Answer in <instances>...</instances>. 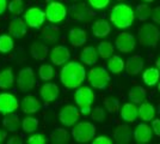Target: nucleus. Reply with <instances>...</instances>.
Instances as JSON below:
<instances>
[{
    "label": "nucleus",
    "mask_w": 160,
    "mask_h": 144,
    "mask_svg": "<svg viewBox=\"0 0 160 144\" xmlns=\"http://www.w3.org/2000/svg\"><path fill=\"white\" fill-rule=\"evenodd\" d=\"M40 108L41 104L38 102V100L31 95L25 96L20 102V109L23 110L24 113H27V114H33V113L38 112Z\"/></svg>",
    "instance_id": "21"
},
{
    "label": "nucleus",
    "mask_w": 160,
    "mask_h": 144,
    "mask_svg": "<svg viewBox=\"0 0 160 144\" xmlns=\"http://www.w3.org/2000/svg\"><path fill=\"white\" fill-rule=\"evenodd\" d=\"M158 91H159V93H160V83H159V84H158Z\"/></svg>",
    "instance_id": "53"
},
{
    "label": "nucleus",
    "mask_w": 160,
    "mask_h": 144,
    "mask_svg": "<svg viewBox=\"0 0 160 144\" xmlns=\"http://www.w3.org/2000/svg\"><path fill=\"white\" fill-rule=\"evenodd\" d=\"M121 118L127 123H134L139 118V109L135 106V103H124L120 108Z\"/></svg>",
    "instance_id": "20"
},
{
    "label": "nucleus",
    "mask_w": 160,
    "mask_h": 144,
    "mask_svg": "<svg viewBox=\"0 0 160 144\" xmlns=\"http://www.w3.org/2000/svg\"><path fill=\"white\" fill-rule=\"evenodd\" d=\"M86 77L85 67L77 61H67L60 72L61 83L68 89H77L82 84Z\"/></svg>",
    "instance_id": "1"
},
{
    "label": "nucleus",
    "mask_w": 160,
    "mask_h": 144,
    "mask_svg": "<svg viewBox=\"0 0 160 144\" xmlns=\"http://www.w3.org/2000/svg\"><path fill=\"white\" fill-rule=\"evenodd\" d=\"M152 130L158 137H160V119H153L152 120Z\"/></svg>",
    "instance_id": "46"
},
{
    "label": "nucleus",
    "mask_w": 160,
    "mask_h": 144,
    "mask_svg": "<svg viewBox=\"0 0 160 144\" xmlns=\"http://www.w3.org/2000/svg\"><path fill=\"white\" fill-rule=\"evenodd\" d=\"M160 31L153 24H143L139 29V41L142 46L155 47L159 42Z\"/></svg>",
    "instance_id": "6"
},
{
    "label": "nucleus",
    "mask_w": 160,
    "mask_h": 144,
    "mask_svg": "<svg viewBox=\"0 0 160 144\" xmlns=\"http://www.w3.org/2000/svg\"><path fill=\"white\" fill-rule=\"evenodd\" d=\"M143 3H147V4H151V3H153L154 0H142Z\"/></svg>",
    "instance_id": "51"
},
{
    "label": "nucleus",
    "mask_w": 160,
    "mask_h": 144,
    "mask_svg": "<svg viewBox=\"0 0 160 144\" xmlns=\"http://www.w3.org/2000/svg\"><path fill=\"white\" fill-rule=\"evenodd\" d=\"M151 14H152V8L148 6V5L140 4V5L136 6L135 16H138V18H139L141 22L147 21L148 18H151Z\"/></svg>",
    "instance_id": "38"
},
{
    "label": "nucleus",
    "mask_w": 160,
    "mask_h": 144,
    "mask_svg": "<svg viewBox=\"0 0 160 144\" xmlns=\"http://www.w3.org/2000/svg\"><path fill=\"white\" fill-rule=\"evenodd\" d=\"M143 65H145V61L141 55H133L126 61L124 67H126V72L129 76H136L142 71Z\"/></svg>",
    "instance_id": "16"
},
{
    "label": "nucleus",
    "mask_w": 160,
    "mask_h": 144,
    "mask_svg": "<svg viewBox=\"0 0 160 144\" xmlns=\"http://www.w3.org/2000/svg\"><path fill=\"white\" fill-rule=\"evenodd\" d=\"M87 82L90 83V85L98 90H104L108 88L109 83H110V75L107 71V69L97 66L88 71L87 75Z\"/></svg>",
    "instance_id": "4"
},
{
    "label": "nucleus",
    "mask_w": 160,
    "mask_h": 144,
    "mask_svg": "<svg viewBox=\"0 0 160 144\" xmlns=\"http://www.w3.org/2000/svg\"><path fill=\"white\" fill-rule=\"evenodd\" d=\"M160 78V72L158 67H149V69L145 70L143 75H142V79L146 85L148 87H154L155 84H158Z\"/></svg>",
    "instance_id": "27"
},
{
    "label": "nucleus",
    "mask_w": 160,
    "mask_h": 144,
    "mask_svg": "<svg viewBox=\"0 0 160 144\" xmlns=\"http://www.w3.org/2000/svg\"><path fill=\"white\" fill-rule=\"evenodd\" d=\"M41 97L43 101L46 102H54L58 96L60 94V90H59V87L54 83H46L42 88H41Z\"/></svg>",
    "instance_id": "19"
},
{
    "label": "nucleus",
    "mask_w": 160,
    "mask_h": 144,
    "mask_svg": "<svg viewBox=\"0 0 160 144\" xmlns=\"http://www.w3.org/2000/svg\"><path fill=\"white\" fill-rule=\"evenodd\" d=\"M30 53L31 56L36 60H44L48 56V47L44 43H41V42H33L30 47Z\"/></svg>",
    "instance_id": "25"
},
{
    "label": "nucleus",
    "mask_w": 160,
    "mask_h": 144,
    "mask_svg": "<svg viewBox=\"0 0 160 144\" xmlns=\"http://www.w3.org/2000/svg\"><path fill=\"white\" fill-rule=\"evenodd\" d=\"M68 41L73 47H81L87 41L86 31L81 28H73L68 33Z\"/></svg>",
    "instance_id": "17"
},
{
    "label": "nucleus",
    "mask_w": 160,
    "mask_h": 144,
    "mask_svg": "<svg viewBox=\"0 0 160 144\" xmlns=\"http://www.w3.org/2000/svg\"><path fill=\"white\" fill-rule=\"evenodd\" d=\"M7 29H8V33L11 34V36H13L16 39H19V37H23L27 34L28 25L24 19L16 16L13 19L10 21Z\"/></svg>",
    "instance_id": "14"
},
{
    "label": "nucleus",
    "mask_w": 160,
    "mask_h": 144,
    "mask_svg": "<svg viewBox=\"0 0 160 144\" xmlns=\"http://www.w3.org/2000/svg\"><path fill=\"white\" fill-rule=\"evenodd\" d=\"M54 69L52 65H49V64H43V65H41L40 69H38V75H40V78L42 81H52L54 78Z\"/></svg>",
    "instance_id": "37"
},
{
    "label": "nucleus",
    "mask_w": 160,
    "mask_h": 144,
    "mask_svg": "<svg viewBox=\"0 0 160 144\" xmlns=\"http://www.w3.org/2000/svg\"><path fill=\"white\" fill-rule=\"evenodd\" d=\"M88 13V10L84 5H72L68 10V14L73 21H84L86 19V16Z\"/></svg>",
    "instance_id": "29"
},
{
    "label": "nucleus",
    "mask_w": 160,
    "mask_h": 144,
    "mask_svg": "<svg viewBox=\"0 0 160 144\" xmlns=\"http://www.w3.org/2000/svg\"><path fill=\"white\" fill-rule=\"evenodd\" d=\"M24 21L28 27L38 29L46 22V12L38 7H31L24 12Z\"/></svg>",
    "instance_id": "9"
},
{
    "label": "nucleus",
    "mask_w": 160,
    "mask_h": 144,
    "mask_svg": "<svg viewBox=\"0 0 160 144\" xmlns=\"http://www.w3.org/2000/svg\"><path fill=\"white\" fill-rule=\"evenodd\" d=\"M14 47L13 39L10 35H0V53L7 54Z\"/></svg>",
    "instance_id": "36"
},
{
    "label": "nucleus",
    "mask_w": 160,
    "mask_h": 144,
    "mask_svg": "<svg viewBox=\"0 0 160 144\" xmlns=\"http://www.w3.org/2000/svg\"><path fill=\"white\" fill-rule=\"evenodd\" d=\"M88 5L96 10H103L110 4V0H87Z\"/></svg>",
    "instance_id": "42"
},
{
    "label": "nucleus",
    "mask_w": 160,
    "mask_h": 144,
    "mask_svg": "<svg viewBox=\"0 0 160 144\" xmlns=\"http://www.w3.org/2000/svg\"><path fill=\"white\" fill-rule=\"evenodd\" d=\"M7 143L8 144H22L23 143V141H22V137H19V136H13V137H11L8 141H7Z\"/></svg>",
    "instance_id": "47"
},
{
    "label": "nucleus",
    "mask_w": 160,
    "mask_h": 144,
    "mask_svg": "<svg viewBox=\"0 0 160 144\" xmlns=\"http://www.w3.org/2000/svg\"><path fill=\"white\" fill-rule=\"evenodd\" d=\"M153 136V130L149 125L142 123L139 124L134 130V139L138 143H148Z\"/></svg>",
    "instance_id": "15"
},
{
    "label": "nucleus",
    "mask_w": 160,
    "mask_h": 144,
    "mask_svg": "<svg viewBox=\"0 0 160 144\" xmlns=\"http://www.w3.org/2000/svg\"><path fill=\"white\" fill-rule=\"evenodd\" d=\"M132 136H133L132 129L128 125H126V124L118 125L116 127L115 132H113V139H115V142L120 144L129 143L130 139H132Z\"/></svg>",
    "instance_id": "18"
},
{
    "label": "nucleus",
    "mask_w": 160,
    "mask_h": 144,
    "mask_svg": "<svg viewBox=\"0 0 160 144\" xmlns=\"http://www.w3.org/2000/svg\"><path fill=\"white\" fill-rule=\"evenodd\" d=\"M80 60L86 65H93L98 60V52L92 46L85 47L80 53Z\"/></svg>",
    "instance_id": "23"
},
{
    "label": "nucleus",
    "mask_w": 160,
    "mask_h": 144,
    "mask_svg": "<svg viewBox=\"0 0 160 144\" xmlns=\"http://www.w3.org/2000/svg\"><path fill=\"white\" fill-rule=\"evenodd\" d=\"M105 117H107L105 109L99 107V106L94 107L93 109L91 110V118H92V120H96V121H98V123H102V121L105 120Z\"/></svg>",
    "instance_id": "41"
},
{
    "label": "nucleus",
    "mask_w": 160,
    "mask_h": 144,
    "mask_svg": "<svg viewBox=\"0 0 160 144\" xmlns=\"http://www.w3.org/2000/svg\"><path fill=\"white\" fill-rule=\"evenodd\" d=\"M75 1H78V0H75Z\"/></svg>",
    "instance_id": "54"
},
{
    "label": "nucleus",
    "mask_w": 160,
    "mask_h": 144,
    "mask_svg": "<svg viewBox=\"0 0 160 144\" xmlns=\"http://www.w3.org/2000/svg\"><path fill=\"white\" fill-rule=\"evenodd\" d=\"M151 18L153 19L154 23H157V24H160V6H157L155 8H153V10H152Z\"/></svg>",
    "instance_id": "45"
},
{
    "label": "nucleus",
    "mask_w": 160,
    "mask_h": 144,
    "mask_svg": "<svg viewBox=\"0 0 160 144\" xmlns=\"http://www.w3.org/2000/svg\"><path fill=\"white\" fill-rule=\"evenodd\" d=\"M14 76L12 69H5L0 72V89H10L13 87Z\"/></svg>",
    "instance_id": "30"
},
{
    "label": "nucleus",
    "mask_w": 160,
    "mask_h": 144,
    "mask_svg": "<svg viewBox=\"0 0 160 144\" xmlns=\"http://www.w3.org/2000/svg\"><path fill=\"white\" fill-rule=\"evenodd\" d=\"M155 65H157V67L160 70V56L158 58V59H157V61H155Z\"/></svg>",
    "instance_id": "50"
},
{
    "label": "nucleus",
    "mask_w": 160,
    "mask_h": 144,
    "mask_svg": "<svg viewBox=\"0 0 160 144\" xmlns=\"http://www.w3.org/2000/svg\"><path fill=\"white\" fill-rule=\"evenodd\" d=\"M158 114L160 115V102H159V104H158Z\"/></svg>",
    "instance_id": "52"
},
{
    "label": "nucleus",
    "mask_w": 160,
    "mask_h": 144,
    "mask_svg": "<svg viewBox=\"0 0 160 144\" xmlns=\"http://www.w3.org/2000/svg\"><path fill=\"white\" fill-rule=\"evenodd\" d=\"M80 112L79 109L72 106V104H67L65 106L59 113V120L62 125H65L67 127H73L77 124V121L79 120Z\"/></svg>",
    "instance_id": "10"
},
{
    "label": "nucleus",
    "mask_w": 160,
    "mask_h": 144,
    "mask_svg": "<svg viewBox=\"0 0 160 144\" xmlns=\"http://www.w3.org/2000/svg\"><path fill=\"white\" fill-rule=\"evenodd\" d=\"M2 125H4L5 129H7L11 132L18 131L20 126L19 118H18L17 114H14V112L13 113H10V114H6L5 118H4V120H2Z\"/></svg>",
    "instance_id": "31"
},
{
    "label": "nucleus",
    "mask_w": 160,
    "mask_h": 144,
    "mask_svg": "<svg viewBox=\"0 0 160 144\" xmlns=\"http://www.w3.org/2000/svg\"><path fill=\"white\" fill-rule=\"evenodd\" d=\"M92 143L93 144H111L112 141L109 137H107V136H98V137L93 138Z\"/></svg>",
    "instance_id": "44"
},
{
    "label": "nucleus",
    "mask_w": 160,
    "mask_h": 144,
    "mask_svg": "<svg viewBox=\"0 0 160 144\" xmlns=\"http://www.w3.org/2000/svg\"><path fill=\"white\" fill-rule=\"evenodd\" d=\"M7 8V0H0V16L4 14Z\"/></svg>",
    "instance_id": "48"
},
{
    "label": "nucleus",
    "mask_w": 160,
    "mask_h": 144,
    "mask_svg": "<svg viewBox=\"0 0 160 144\" xmlns=\"http://www.w3.org/2000/svg\"><path fill=\"white\" fill-rule=\"evenodd\" d=\"M129 100L132 101L135 104H140L142 103L145 100H146L147 96V90L143 88V87H140V85H136V87H133L132 89L129 90Z\"/></svg>",
    "instance_id": "26"
},
{
    "label": "nucleus",
    "mask_w": 160,
    "mask_h": 144,
    "mask_svg": "<svg viewBox=\"0 0 160 144\" xmlns=\"http://www.w3.org/2000/svg\"><path fill=\"white\" fill-rule=\"evenodd\" d=\"M74 100L77 106L79 107V112L82 115H90L91 114V106L94 100V94L91 88L88 87H79L77 88Z\"/></svg>",
    "instance_id": "3"
},
{
    "label": "nucleus",
    "mask_w": 160,
    "mask_h": 144,
    "mask_svg": "<svg viewBox=\"0 0 160 144\" xmlns=\"http://www.w3.org/2000/svg\"><path fill=\"white\" fill-rule=\"evenodd\" d=\"M71 58V52L66 46H56L52 49L50 52V61L53 62L54 65L60 66L66 64Z\"/></svg>",
    "instance_id": "13"
},
{
    "label": "nucleus",
    "mask_w": 160,
    "mask_h": 144,
    "mask_svg": "<svg viewBox=\"0 0 160 144\" xmlns=\"http://www.w3.org/2000/svg\"><path fill=\"white\" fill-rule=\"evenodd\" d=\"M24 6L23 0H11L10 4H7V10L13 16H19L24 12Z\"/></svg>",
    "instance_id": "39"
},
{
    "label": "nucleus",
    "mask_w": 160,
    "mask_h": 144,
    "mask_svg": "<svg viewBox=\"0 0 160 144\" xmlns=\"http://www.w3.org/2000/svg\"><path fill=\"white\" fill-rule=\"evenodd\" d=\"M28 144H44L46 143V137L43 135H40V133H35V135H31L30 137L27 139Z\"/></svg>",
    "instance_id": "43"
},
{
    "label": "nucleus",
    "mask_w": 160,
    "mask_h": 144,
    "mask_svg": "<svg viewBox=\"0 0 160 144\" xmlns=\"http://www.w3.org/2000/svg\"><path fill=\"white\" fill-rule=\"evenodd\" d=\"M124 60L120 55H111L108 61V70L115 75H118L124 70Z\"/></svg>",
    "instance_id": "28"
},
{
    "label": "nucleus",
    "mask_w": 160,
    "mask_h": 144,
    "mask_svg": "<svg viewBox=\"0 0 160 144\" xmlns=\"http://www.w3.org/2000/svg\"><path fill=\"white\" fill-rule=\"evenodd\" d=\"M22 129L27 133H33L38 127V120L33 117H27L22 120Z\"/></svg>",
    "instance_id": "35"
},
{
    "label": "nucleus",
    "mask_w": 160,
    "mask_h": 144,
    "mask_svg": "<svg viewBox=\"0 0 160 144\" xmlns=\"http://www.w3.org/2000/svg\"><path fill=\"white\" fill-rule=\"evenodd\" d=\"M69 136L67 133V131L62 127H58L53 131V133L50 135V141L54 144H65L68 142Z\"/></svg>",
    "instance_id": "33"
},
{
    "label": "nucleus",
    "mask_w": 160,
    "mask_h": 144,
    "mask_svg": "<svg viewBox=\"0 0 160 144\" xmlns=\"http://www.w3.org/2000/svg\"><path fill=\"white\" fill-rule=\"evenodd\" d=\"M104 106L107 108L108 112L110 113H117L120 112V101L115 97H107L104 99Z\"/></svg>",
    "instance_id": "40"
},
{
    "label": "nucleus",
    "mask_w": 160,
    "mask_h": 144,
    "mask_svg": "<svg viewBox=\"0 0 160 144\" xmlns=\"http://www.w3.org/2000/svg\"><path fill=\"white\" fill-rule=\"evenodd\" d=\"M136 41L134 36L129 33H120L115 40V46L121 53H130L135 48Z\"/></svg>",
    "instance_id": "12"
},
{
    "label": "nucleus",
    "mask_w": 160,
    "mask_h": 144,
    "mask_svg": "<svg viewBox=\"0 0 160 144\" xmlns=\"http://www.w3.org/2000/svg\"><path fill=\"white\" fill-rule=\"evenodd\" d=\"M113 46L111 45V42L109 41H103L99 42L98 47H97V52L102 59H109L111 55H113Z\"/></svg>",
    "instance_id": "34"
},
{
    "label": "nucleus",
    "mask_w": 160,
    "mask_h": 144,
    "mask_svg": "<svg viewBox=\"0 0 160 144\" xmlns=\"http://www.w3.org/2000/svg\"><path fill=\"white\" fill-rule=\"evenodd\" d=\"M35 82H36V78H35V73L31 67H24L20 70L17 77V85L20 91L28 93L32 90L35 87Z\"/></svg>",
    "instance_id": "8"
},
{
    "label": "nucleus",
    "mask_w": 160,
    "mask_h": 144,
    "mask_svg": "<svg viewBox=\"0 0 160 144\" xmlns=\"http://www.w3.org/2000/svg\"><path fill=\"white\" fill-rule=\"evenodd\" d=\"M134 19H135L134 10L124 3L117 4L111 8L110 21L112 24H115V27L118 28V29L129 28L134 23Z\"/></svg>",
    "instance_id": "2"
},
{
    "label": "nucleus",
    "mask_w": 160,
    "mask_h": 144,
    "mask_svg": "<svg viewBox=\"0 0 160 144\" xmlns=\"http://www.w3.org/2000/svg\"><path fill=\"white\" fill-rule=\"evenodd\" d=\"M42 35L47 42L55 43L60 37V30H59V28L54 27V25H48L42 30Z\"/></svg>",
    "instance_id": "32"
},
{
    "label": "nucleus",
    "mask_w": 160,
    "mask_h": 144,
    "mask_svg": "<svg viewBox=\"0 0 160 144\" xmlns=\"http://www.w3.org/2000/svg\"><path fill=\"white\" fill-rule=\"evenodd\" d=\"M44 12H46V18L48 21L53 24H58L65 21L67 16V8L62 3L52 1L47 5Z\"/></svg>",
    "instance_id": "7"
},
{
    "label": "nucleus",
    "mask_w": 160,
    "mask_h": 144,
    "mask_svg": "<svg viewBox=\"0 0 160 144\" xmlns=\"http://www.w3.org/2000/svg\"><path fill=\"white\" fill-rule=\"evenodd\" d=\"M139 109V118L143 121H152L155 117V108L153 104H151L149 102H143L140 103Z\"/></svg>",
    "instance_id": "24"
},
{
    "label": "nucleus",
    "mask_w": 160,
    "mask_h": 144,
    "mask_svg": "<svg viewBox=\"0 0 160 144\" xmlns=\"http://www.w3.org/2000/svg\"><path fill=\"white\" fill-rule=\"evenodd\" d=\"M7 137V133L5 132V131H2V130H0V143H2L5 139H6Z\"/></svg>",
    "instance_id": "49"
},
{
    "label": "nucleus",
    "mask_w": 160,
    "mask_h": 144,
    "mask_svg": "<svg viewBox=\"0 0 160 144\" xmlns=\"http://www.w3.org/2000/svg\"><path fill=\"white\" fill-rule=\"evenodd\" d=\"M92 34L96 36V37H105L108 35L110 34L111 31V28H110V24L108 23L107 21L104 19H98L96 21L92 24Z\"/></svg>",
    "instance_id": "22"
},
{
    "label": "nucleus",
    "mask_w": 160,
    "mask_h": 144,
    "mask_svg": "<svg viewBox=\"0 0 160 144\" xmlns=\"http://www.w3.org/2000/svg\"><path fill=\"white\" fill-rule=\"evenodd\" d=\"M72 136L75 139V142H79V143L91 142L96 136V126L88 121L78 123L72 129Z\"/></svg>",
    "instance_id": "5"
},
{
    "label": "nucleus",
    "mask_w": 160,
    "mask_h": 144,
    "mask_svg": "<svg viewBox=\"0 0 160 144\" xmlns=\"http://www.w3.org/2000/svg\"><path fill=\"white\" fill-rule=\"evenodd\" d=\"M19 107V102L13 94L10 93H1L0 94V114H10Z\"/></svg>",
    "instance_id": "11"
}]
</instances>
